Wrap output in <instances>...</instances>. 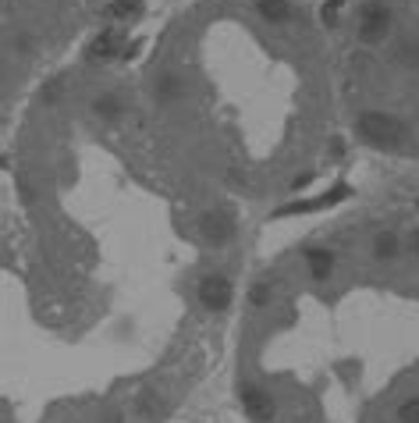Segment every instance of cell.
I'll use <instances>...</instances> for the list:
<instances>
[{"mask_svg":"<svg viewBox=\"0 0 419 423\" xmlns=\"http://www.w3.org/2000/svg\"><path fill=\"white\" fill-rule=\"evenodd\" d=\"M355 128H359V135L366 142L377 146V149H394L405 139V125L398 118H387V114H362L355 121Z\"/></svg>","mask_w":419,"mask_h":423,"instance_id":"cell-1","label":"cell"},{"mask_svg":"<svg viewBox=\"0 0 419 423\" xmlns=\"http://www.w3.org/2000/svg\"><path fill=\"white\" fill-rule=\"evenodd\" d=\"M387 29H391V11L384 4L373 0V4L362 8V15H359V39L362 43H380L387 36Z\"/></svg>","mask_w":419,"mask_h":423,"instance_id":"cell-2","label":"cell"},{"mask_svg":"<svg viewBox=\"0 0 419 423\" xmlns=\"http://www.w3.org/2000/svg\"><path fill=\"white\" fill-rule=\"evenodd\" d=\"M199 231H202V239L210 246H228L231 235H235V221H231L228 210H210V214H202V221H199Z\"/></svg>","mask_w":419,"mask_h":423,"instance_id":"cell-3","label":"cell"},{"mask_svg":"<svg viewBox=\"0 0 419 423\" xmlns=\"http://www.w3.org/2000/svg\"><path fill=\"white\" fill-rule=\"evenodd\" d=\"M231 281L228 278H221V274H210V278H202L199 281V299H202V306L206 309H228L231 306Z\"/></svg>","mask_w":419,"mask_h":423,"instance_id":"cell-4","label":"cell"},{"mask_svg":"<svg viewBox=\"0 0 419 423\" xmlns=\"http://www.w3.org/2000/svg\"><path fill=\"white\" fill-rule=\"evenodd\" d=\"M242 405H245V412L252 416V419H259V423H270V416H274V398L267 395V391H259L256 384H242Z\"/></svg>","mask_w":419,"mask_h":423,"instance_id":"cell-5","label":"cell"},{"mask_svg":"<svg viewBox=\"0 0 419 423\" xmlns=\"http://www.w3.org/2000/svg\"><path fill=\"white\" fill-rule=\"evenodd\" d=\"M348 196H352V189H348V185H338V189H331V192H324V196H317V199L284 206L281 217H288V214H309V210H324V206H334V203H341V199H348Z\"/></svg>","mask_w":419,"mask_h":423,"instance_id":"cell-6","label":"cell"},{"mask_svg":"<svg viewBox=\"0 0 419 423\" xmlns=\"http://www.w3.org/2000/svg\"><path fill=\"white\" fill-rule=\"evenodd\" d=\"M114 54H128L121 32H99L89 46V58H114Z\"/></svg>","mask_w":419,"mask_h":423,"instance_id":"cell-7","label":"cell"},{"mask_svg":"<svg viewBox=\"0 0 419 423\" xmlns=\"http://www.w3.org/2000/svg\"><path fill=\"white\" fill-rule=\"evenodd\" d=\"M305 260H309V271H312V278H317V281H324V278L331 274V267H334L331 249H309Z\"/></svg>","mask_w":419,"mask_h":423,"instance_id":"cell-8","label":"cell"},{"mask_svg":"<svg viewBox=\"0 0 419 423\" xmlns=\"http://www.w3.org/2000/svg\"><path fill=\"white\" fill-rule=\"evenodd\" d=\"M256 8H259V15H263L267 22H284L291 15L288 0H256Z\"/></svg>","mask_w":419,"mask_h":423,"instance_id":"cell-9","label":"cell"},{"mask_svg":"<svg viewBox=\"0 0 419 423\" xmlns=\"http://www.w3.org/2000/svg\"><path fill=\"white\" fill-rule=\"evenodd\" d=\"M373 253H377L380 260H391V256L398 253V239H394L391 231H384V235H377V246H373Z\"/></svg>","mask_w":419,"mask_h":423,"instance_id":"cell-10","label":"cell"},{"mask_svg":"<svg viewBox=\"0 0 419 423\" xmlns=\"http://www.w3.org/2000/svg\"><path fill=\"white\" fill-rule=\"evenodd\" d=\"M118 111H121L118 96H99V100H96V114H103V118H118Z\"/></svg>","mask_w":419,"mask_h":423,"instance_id":"cell-11","label":"cell"},{"mask_svg":"<svg viewBox=\"0 0 419 423\" xmlns=\"http://www.w3.org/2000/svg\"><path fill=\"white\" fill-rule=\"evenodd\" d=\"M135 11H139L135 0H114V4L107 8V15H114V18H132Z\"/></svg>","mask_w":419,"mask_h":423,"instance_id":"cell-12","label":"cell"},{"mask_svg":"<svg viewBox=\"0 0 419 423\" xmlns=\"http://www.w3.org/2000/svg\"><path fill=\"white\" fill-rule=\"evenodd\" d=\"M398 416H401V423H419V398H408V402L398 409Z\"/></svg>","mask_w":419,"mask_h":423,"instance_id":"cell-13","label":"cell"},{"mask_svg":"<svg viewBox=\"0 0 419 423\" xmlns=\"http://www.w3.org/2000/svg\"><path fill=\"white\" fill-rule=\"evenodd\" d=\"M324 25H338V8H334V4L324 8Z\"/></svg>","mask_w":419,"mask_h":423,"instance_id":"cell-14","label":"cell"},{"mask_svg":"<svg viewBox=\"0 0 419 423\" xmlns=\"http://www.w3.org/2000/svg\"><path fill=\"white\" fill-rule=\"evenodd\" d=\"M252 302H256V306H263V302H267V285L252 288Z\"/></svg>","mask_w":419,"mask_h":423,"instance_id":"cell-15","label":"cell"},{"mask_svg":"<svg viewBox=\"0 0 419 423\" xmlns=\"http://www.w3.org/2000/svg\"><path fill=\"white\" fill-rule=\"evenodd\" d=\"M412 249H415V253H419V231H415V235H412Z\"/></svg>","mask_w":419,"mask_h":423,"instance_id":"cell-16","label":"cell"},{"mask_svg":"<svg viewBox=\"0 0 419 423\" xmlns=\"http://www.w3.org/2000/svg\"><path fill=\"white\" fill-rule=\"evenodd\" d=\"M327 4H334V8H338V4H345V0H327Z\"/></svg>","mask_w":419,"mask_h":423,"instance_id":"cell-17","label":"cell"}]
</instances>
